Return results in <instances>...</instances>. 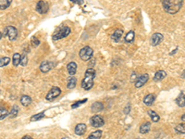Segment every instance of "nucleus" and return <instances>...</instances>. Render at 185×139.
I'll use <instances>...</instances> for the list:
<instances>
[{
  "label": "nucleus",
  "instance_id": "nucleus-22",
  "mask_svg": "<svg viewBox=\"0 0 185 139\" xmlns=\"http://www.w3.org/2000/svg\"><path fill=\"white\" fill-rule=\"evenodd\" d=\"M12 3V0H0V9L4 10L7 8Z\"/></svg>",
  "mask_w": 185,
  "mask_h": 139
},
{
  "label": "nucleus",
  "instance_id": "nucleus-9",
  "mask_svg": "<svg viewBox=\"0 0 185 139\" xmlns=\"http://www.w3.org/2000/svg\"><path fill=\"white\" fill-rule=\"evenodd\" d=\"M164 39V36L162 33L160 32H155L152 35L151 37V44L153 46H155V45H158Z\"/></svg>",
  "mask_w": 185,
  "mask_h": 139
},
{
  "label": "nucleus",
  "instance_id": "nucleus-10",
  "mask_svg": "<svg viewBox=\"0 0 185 139\" xmlns=\"http://www.w3.org/2000/svg\"><path fill=\"white\" fill-rule=\"evenodd\" d=\"M148 79H149V75L146 74V73L143 74V75H142V76H140V77L136 80V82H135V86H136L137 88L142 87L143 84H145V83L147 82Z\"/></svg>",
  "mask_w": 185,
  "mask_h": 139
},
{
  "label": "nucleus",
  "instance_id": "nucleus-24",
  "mask_svg": "<svg viewBox=\"0 0 185 139\" xmlns=\"http://www.w3.org/2000/svg\"><path fill=\"white\" fill-rule=\"evenodd\" d=\"M102 109H103V104L100 103V102H95L92 106V110L93 112H98V111H100Z\"/></svg>",
  "mask_w": 185,
  "mask_h": 139
},
{
  "label": "nucleus",
  "instance_id": "nucleus-34",
  "mask_svg": "<svg viewBox=\"0 0 185 139\" xmlns=\"http://www.w3.org/2000/svg\"><path fill=\"white\" fill-rule=\"evenodd\" d=\"M31 43H32L33 46H38L39 44H40V41H39L36 37H32V39H31Z\"/></svg>",
  "mask_w": 185,
  "mask_h": 139
},
{
  "label": "nucleus",
  "instance_id": "nucleus-6",
  "mask_svg": "<svg viewBox=\"0 0 185 139\" xmlns=\"http://www.w3.org/2000/svg\"><path fill=\"white\" fill-rule=\"evenodd\" d=\"M49 10V5L46 1L40 0L36 4V11L40 14H45Z\"/></svg>",
  "mask_w": 185,
  "mask_h": 139
},
{
  "label": "nucleus",
  "instance_id": "nucleus-37",
  "mask_svg": "<svg viewBox=\"0 0 185 139\" xmlns=\"http://www.w3.org/2000/svg\"><path fill=\"white\" fill-rule=\"evenodd\" d=\"M3 37V34H2V32H0V40H1V38Z\"/></svg>",
  "mask_w": 185,
  "mask_h": 139
},
{
  "label": "nucleus",
  "instance_id": "nucleus-20",
  "mask_svg": "<svg viewBox=\"0 0 185 139\" xmlns=\"http://www.w3.org/2000/svg\"><path fill=\"white\" fill-rule=\"evenodd\" d=\"M20 57H21V55L18 54V53H15L13 55L12 62H13V65L15 67H17V66H18V64H20Z\"/></svg>",
  "mask_w": 185,
  "mask_h": 139
},
{
  "label": "nucleus",
  "instance_id": "nucleus-5",
  "mask_svg": "<svg viewBox=\"0 0 185 139\" xmlns=\"http://www.w3.org/2000/svg\"><path fill=\"white\" fill-rule=\"evenodd\" d=\"M70 32H71L70 28L68 27V26H64L63 28H61L59 31H57V32L53 35V40L56 41V40H59V39H62V38H65V37H67Z\"/></svg>",
  "mask_w": 185,
  "mask_h": 139
},
{
  "label": "nucleus",
  "instance_id": "nucleus-35",
  "mask_svg": "<svg viewBox=\"0 0 185 139\" xmlns=\"http://www.w3.org/2000/svg\"><path fill=\"white\" fill-rule=\"evenodd\" d=\"M72 3L74 4H78V5H82L83 4V0H70Z\"/></svg>",
  "mask_w": 185,
  "mask_h": 139
},
{
  "label": "nucleus",
  "instance_id": "nucleus-13",
  "mask_svg": "<svg viewBox=\"0 0 185 139\" xmlns=\"http://www.w3.org/2000/svg\"><path fill=\"white\" fill-rule=\"evenodd\" d=\"M86 132V125L84 123H80L75 127V133L78 135H82Z\"/></svg>",
  "mask_w": 185,
  "mask_h": 139
},
{
  "label": "nucleus",
  "instance_id": "nucleus-21",
  "mask_svg": "<svg viewBox=\"0 0 185 139\" xmlns=\"http://www.w3.org/2000/svg\"><path fill=\"white\" fill-rule=\"evenodd\" d=\"M101 136H102V132H101L100 130H97V131L92 133L88 136L87 139H100Z\"/></svg>",
  "mask_w": 185,
  "mask_h": 139
},
{
  "label": "nucleus",
  "instance_id": "nucleus-3",
  "mask_svg": "<svg viewBox=\"0 0 185 139\" xmlns=\"http://www.w3.org/2000/svg\"><path fill=\"white\" fill-rule=\"evenodd\" d=\"M92 55H93V51L90 46H84L83 48L80 49V54H79L80 59L83 60V61L90 60L92 57Z\"/></svg>",
  "mask_w": 185,
  "mask_h": 139
},
{
  "label": "nucleus",
  "instance_id": "nucleus-11",
  "mask_svg": "<svg viewBox=\"0 0 185 139\" xmlns=\"http://www.w3.org/2000/svg\"><path fill=\"white\" fill-rule=\"evenodd\" d=\"M54 67V64L49 61H43L40 65V70L42 72H47Z\"/></svg>",
  "mask_w": 185,
  "mask_h": 139
},
{
  "label": "nucleus",
  "instance_id": "nucleus-31",
  "mask_svg": "<svg viewBox=\"0 0 185 139\" xmlns=\"http://www.w3.org/2000/svg\"><path fill=\"white\" fill-rule=\"evenodd\" d=\"M176 132L177 133H185V130H184V124H179L176 126L175 128Z\"/></svg>",
  "mask_w": 185,
  "mask_h": 139
},
{
  "label": "nucleus",
  "instance_id": "nucleus-16",
  "mask_svg": "<svg viewBox=\"0 0 185 139\" xmlns=\"http://www.w3.org/2000/svg\"><path fill=\"white\" fill-rule=\"evenodd\" d=\"M151 129V122L149 121H146L144 123H142L140 127V133H146L150 131Z\"/></svg>",
  "mask_w": 185,
  "mask_h": 139
},
{
  "label": "nucleus",
  "instance_id": "nucleus-14",
  "mask_svg": "<svg viewBox=\"0 0 185 139\" xmlns=\"http://www.w3.org/2000/svg\"><path fill=\"white\" fill-rule=\"evenodd\" d=\"M67 70L70 75H74L77 71V64L75 62H69L67 65Z\"/></svg>",
  "mask_w": 185,
  "mask_h": 139
},
{
  "label": "nucleus",
  "instance_id": "nucleus-4",
  "mask_svg": "<svg viewBox=\"0 0 185 139\" xmlns=\"http://www.w3.org/2000/svg\"><path fill=\"white\" fill-rule=\"evenodd\" d=\"M3 36H7L10 41H13L18 36V30L14 26H6L5 28L4 33H2Z\"/></svg>",
  "mask_w": 185,
  "mask_h": 139
},
{
  "label": "nucleus",
  "instance_id": "nucleus-26",
  "mask_svg": "<svg viewBox=\"0 0 185 139\" xmlns=\"http://www.w3.org/2000/svg\"><path fill=\"white\" fill-rule=\"evenodd\" d=\"M176 102H177V104H178L179 107H184V93H183V92H181V93L179 94V95L178 98L176 99Z\"/></svg>",
  "mask_w": 185,
  "mask_h": 139
},
{
  "label": "nucleus",
  "instance_id": "nucleus-27",
  "mask_svg": "<svg viewBox=\"0 0 185 139\" xmlns=\"http://www.w3.org/2000/svg\"><path fill=\"white\" fill-rule=\"evenodd\" d=\"M18 114V107L15 105V106H13V107L11 108L10 113H8V116H9L10 118H15Z\"/></svg>",
  "mask_w": 185,
  "mask_h": 139
},
{
  "label": "nucleus",
  "instance_id": "nucleus-2",
  "mask_svg": "<svg viewBox=\"0 0 185 139\" xmlns=\"http://www.w3.org/2000/svg\"><path fill=\"white\" fill-rule=\"evenodd\" d=\"M95 77V70L92 68L85 71L84 79L81 82V87L85 90H89L93 85V79Z\"/></svg>",
  "mask_w": 185,
  "mask_h": 139
},
{
  "label": "nucleus",
  "instance_id": "nucleus-7",
  "mask_svg": "<svg viewBox=\"0 0 185 139\" xmlns=\"http://www.w3.org/2000/svg\"><path fill=\"white\" fill-rule=\"evenodd\" d=\"M60 94H61L60 88H58V87L56 86V87H53V88L47 93L45 98H46L47 101H53V100H54L55 98H56Z\"/></svg>",
  "mask_w": 185,
  "mask_h": 139
},
{
  "label": "nucleus",
  "instance_id": "nucleus-18",
  "mask_svg": "<svg viewBox=\"0 0 185 139\" xmlns=\"http://www.w3.org/2000/svg\"><path fill=\"white\" fill-rule=\"evenodd\" d=\"M76 83H77V79L74 76L71 75L68 80V89H73L76 86Z\"/></svg>",
  "mask_w": 185,
  "mask_h": 139
},
{
  "label": "nucleus",
  "instance_id": "nucleus-33",
  "mask_svg": "<svg viewBox=\"0 0 185 139\" xmlns=\"http://www.w3.org/2000/svg\"><path fill=\"white\" fill-rule=\"evenodd\" d=\"M87 101V99L85 98V99H83V100H81V101H79V102H76V103H74L72 106H71V107L72 108H75V107H79L80 104H82V103H85Z\"/></svg>",
  "mask_w": 185,
  "mask_h": 139
},
{
  "label": "nucleus",
  "instance_id": "nucleus-29",
  "mask_svg": "<svg viewBox=\"0 0 185 139\" xmlns=\"http://www.w3.org/2000/svg\"><path fill=\"white\" fill-rule=\"evenodd\" d=\"M9 62H10V58L9 57H0V67L6 66Z\"/></svg>",
  "mask_w": 185,
  "mask_h": 139
},
{
  "label": "nucleus",
  "instance_id": "nucleus-8",
  "mask_svg": "<svg viewBox=\"0 0 185 139\" xmlns=\"http://www.w3.org/2000/svg\"><path fill=\"white\" fill-rule=\"evenodd\" d=\"M91 124L95 127V128H100L105 124V120L104 119L99 116V115H94L92 119H91Z\"/></svg>",
  "mask_w": 185,
  "mask_h": 139
},
{
  "label": "nucleus",
  "instance_id": "nucleus-30",
  "mask_svg": "<svg viewBox=\"0 0 185 139\" xmlns=\"http://www.w3.org/2000/svg\"><path fill=\"white\" fill-rule=\"evenodd\" d=\"M6 116H8V111L6 110V108L0 107V120H3Z\"/></svg>",
  "mask_w": 185,
  "mask_h": 139
},
{
  "label": "nucleus",
  "instance_id": "nucleus-38",
  "mask_svg": "<svg viewBox=\"0 0 185 139\" xmlns=\"http://www.w3.org/2000/svg\"><path fill=\"white\" fill-rule=\"evenodd\" d=\"M62 139H70V138H68V137H63Z\"/></svg>",
  "mask_w": 185,
  "mask_h": 139
},
{
  "label": "nucleus",
  "instance_id": "nucleus-32",
  "mask_svg": "<svg viewBox=\"0 0 185 139\" xmlns=\"http://www.w3.org/2000/svg\"><path fill=\"white\" fill-rule=\"evenodd\" d=\"M27 62H28V57H27V55H22L20 57V64L22 66H26L27 65Z\"/></svg>",
  "mask_w": 185,
  "mask_h": 139
},
{
  "label": "nucleus",
  "instance_id": "nucleus-15",
  "mask_svg": "<svg viewBox=\"0 0 185 139\" xmlns=\"http://www.w3.org/2000/svg\"><path fill=\"white\" fill-rule=\"evenodd\" d=\"M166 72L165 70H158V71L154 74V81L158 82V81L163 80V79L166 78Z\"/></svg>",
  "mask_w": 185,
  "mask_h": 139
},
{
  "label": "nucleus",
  "instance_id": "nucleus-25",
  "mask_svg": "<svg viewBox=\"0 0 185 139\" xmlns=\"http://www.w3.org/2000/svg\"><path fill=\"white\" fill-rule=\"evenodd\" d=\"M148 114H149V116L151 117L152 121H154V122H157V121H159L160 118H159V116L156 114V112H154V110H148Z\"/></svg>",
  "mask_w": 185,
  "mask_h": 139
},
{
  "label": "nucleus",
  "instance_id": "nucleus-12",
  "mask_svg": "<svg viewBox=\"0 0 185 139\" xmlns=\"http://www.w3.org/2000/svg\"><path fill=\"white\" fill-rule=\"evenodd\" d=\"M122 35H123V31L120 30V29H117L113 32V34L111 35V38L115 42H119L121 37H122Z\"/></svg>",
  "mask_w": 185,
  "mask_h": 139
},
{
  "label": "nucleus",
  "instance_id": "nucleus-1",
  "mask_svg": "<svg viewBox=\"0 0 185 139\" xmlns=\"http://www.w3.org/2000/svg\"><path fill=\"white\" fill-rule=\"evenodd\" d=\"M184 0H163V7L169 14H176L183 6Z\"/></svg>",
  "mask_w": 185,
  "mask_h": 139
},
{
  "label": "nucleus",
  "instance_id": "nucleus-23",
  "mask_svg": "<svg viewBox=\"0 0 185 139\" xmlns=\"http://www.w3.org/2000/svg\"><path fill=\"white\" fill-rule=\"evenodd\" d=\"M134 36H135L134 32L133 31H130L125 36V42L126 43H131L133 41V39H134Z\"/></svg>",
  "mask_w": 185,
  "mask_h": 139
},
{
  "label": "nucleus",
  "instance_id": "nucleus-28",
  "mask_svg": "<svg viewBox=\"0 0 185 139\" xmlns=\"http://www.w3.org/2000/svg\"><path fill=\"white\" fill-rule=\"evenodd\" d=\"M44 117V112H41V113H38V114H35L33 115L31 118V121H36V120H41L42 118Z\"/></svg>",
  "mask_w": 185,
  "mask_h": 139
},
{
  "label": "nucleus",
  "instance_id": "nucleus-19",
  "mask_svg": "<svg viewBox=\"0 0 185 139\" xmlns=\"http://www.w3.org/2000/svg\"><path fill=\"white\" fill-rule=\"evenodd\" d=\"M20 103L22 104V106L27 107L31 103V98L29 95H22L20 98Z\"/></svg>",
  "mask_w": 185,
  "mask_h": 139
},
{
  "label": "nucleus",
  "instance_id": "nucleus-17",
  "mask_svg": "<svg viewBox=\"0 0 185 139\" xmlns=\"http://www.w3.org/2000/svg\"><path fill=\"white\" fill-rule=\"evenodd\" d=\"M154 95H152V94H149V95H147L145 97H144V99H143V103L145 104V105H147V106H151L154 102Z\"/></svg>",
  "mask_w": 185,
  "mask_h": 139
},
{
  "label": "nucleus",
  "instance_id": "nucleus-36",
  "mask_svg": "<svg viewBox=\"0 0 185 139\" xmlns=\"http://www.w3.org/2000/svg\"><path fill=\"white\" fill-rule=\"evenodd\" d=\"M22 139H33V138H31V137L29 136V135H25V136L22 137Z\"/></svg>",
  "mask_w": 185,
  "mask_h": 139
}]
</instances>
